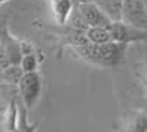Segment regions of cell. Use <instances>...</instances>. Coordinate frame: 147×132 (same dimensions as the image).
Returning a JSON list of instances; mask_svg holds the SVG:
<instances>
[{
  "label": "cell",
  "instance_id": "cell-1",
  "mask_svg": "<svg viewBox=\"0 0 147 132\" xmlns=\"http://www.w3.org/2000/svg\"><path fill=\"white\" fill-rule=\"evenodd\" d=\"M18 94L22 103L25 104L27 109L32 107L37 101H38L41 90H43V79L38 72H25L22 75L19 84H18Z\"/></svg>",
  "mask_w": 147,
  "mask_h": 132
},
{
  "label": "cell",
  "instance_id": "cell-2",
  "mask_svg": "<svg viewBox=\"0 0 147 132\" xmlns=\"http://www.w3.org/2000/svg\"><path fill=\"white\" fill-rule=\"evenodd\" d=\"M6 129L9 132H37V125L30 123L28 116H27V107L21 98L10 100Z\"/></svg>",
  "mask_w": 147,
  "mask_h": 132
},
{
  "label": "cell",
  "instance_id": "cell-3",
  "mask_svg": "<svg viewBox=\"0 0 147 132\" xmlns=\"http://www.w3.org/2000/svg\"><path fill=\"white\" fill-rule=\"evenodd\" d=\"M110 38L116 43H124V44H132V43H140L147 41V29L136 28L125 23L124 21H115L107 27Z\"/></svg>",
  "mask_w": 147,
  "mask_h": 132
},
{
  "label": "cell",
  "instance_id": "cell-4",
  "mask_svg": "<svg viewBox=\"0 0 147 132\" xmlns=\"http://www.w3.org/2000/svg\"><path fill=\"white\" fill-rule=\"evenodd\" d=\"M122 21L136 28L147 29V9L143 0H124Z\"/></svg>",
  "mask_w": 147,
  "mask_h": 132
},
{
  "label": "cell",
  "instance_id": "cell-5",
  "mask_svg": "<svg viewBox=\"0 0 147 132\" xmlns=\"http://www.w3.org/2000/svg\"><path fill=\"white\" fill-rule=\"evenodd\" d=\"M77 10L81 15L82 21L87 23V27H105V28H107L110 23H112L109 16L105 15L103 10L94 2L77 5Z\"/></svg>",
  "mask_w": 147,
  "mask_h": 132
},
{
  "label": "cell",
  "instance_id": "cell-6",
  "mask_svg": "<svg viewBox=\"0 0 147 132\" xmlns=\"http://www.w3.org/2000/svg\"><path fill=\"white\" fill-rule=\"evenodd\" d=\"M50 9L57 25H65L74 12V0H50Z\"/></svg>",
  "mask_w": 147,
  "mask_h": 132
},
{
  "label": "cell",
  "instance_id": "cell-7",
  "mask_svg": "<svg viewBox=\"0 0 147 132\" xmlns=\"http://www.w3.org/2000/svg\"><path fill=\"white\" fill-rule=\"evenodd\" d=\"M94 3L99 6L103 13L109 16V19L122 21V9H124V0H94Z\"/></svg>",
  "mask_w": 147,
  "mask_h": 132
},
{
  "label": "cell",
  "instance_id": "cell-8",
  "mask_svg": "<svg viewBox=\"0 0 147 132\" xmlns=\"http://www.w3.org/2000/svg\"><path fill=\"white\" fill-rule=\"evenodd\" d=\"M3 46H5V53L9 65H19L22 59V52H21V44L19 41L13 40L12 37L6 35L3 38Z\"/></svg>",
  "mask_w": 147,
  "mask_h": 132
},
{
  "label": "cell",
  "instance_id": "cell-9",
  "mask_svg": "<svg viewBox=\"0 0 147 132\" xmlns=\"http://www.w3.org/2000/svg\"><path fill=\"white\" fill-rule=\"evenodd\" d=\"M22 75H24V70L21 69L19 65H9L2 70L0 79H2L5 84H7V85H10V87H18Z\"/></svg>",
  "mask_w": 147,
  "mask_h": 132
},
{
  "label": "cell",
  "instance_id": "cell-10",
  "mask_svg": "<svg viewBox=\"0 0 147 132\" xmlns=\"http://www.w3.org/2000/svg\"><path fill=\"white\" fill-rule=\"evenodd\" d=\"M85 35H87L88 41L93 44H105L112 41L109 29L105 27H88L85 29Z\"/></svg>",
  "mask_w": 147,
  "mask_h": 132
},
{
  "label": "cell",
  "instance_id": "cell-11",
  "mask_svg": "<svg viewBox=\"0 0 147 132\" xmlns=\"http://www.w3.org/2000/svg\"><path fill=\"white\" fill-rule=\"evenodd\" d=\"M124 132H147V112L134 113L129 117Z\"/></svg>",
  "mask_w": 147,
  "mask_h": 132
},
{
  "label": "cell",
  "instance_id": "cell-12",
  "mask_svg": "<svg viewBox=\"0 0 147 132\" xmlns=\"http://www.w3.org/2000/svg\"><path fill=\"white\" fill-rule=\"evenodd\" d=\"M21 69L25 72H35L38 69V57H37L35 53H31V54H24L22 59H21V63H19Z\"/></svg>",
  "mask_w": 147,
  "mask_h": 132
},
{
  "label": "cell",
  "instance_id": "cell-13",
  "mask_svg": "<svg viewBox=\"0 0 147 132\" xmlns=\"http://www.w3.org/2000/svg\"><path fill=\"white\" fill-rule=\"evenodd\" d=\"M21 44V52H22V56L24 54H31V53H35V47L32 43H28V41H19Z\"/></svg>",
  "mask_w": 147,
  "mask_h": 132
},
{
  "label": "cell",
  "instance_id": "cell-14",
  "mask_svg": "<svg viewBox=\"0 0 147 132\" xmlns=\"http://www.w3.org/2000/svg\"><path fill=\"white\" fill-rule=\"evenodd\" d=\"M94 2V0H74V3H77V5H81V3H91Z\"/></svg>",
  "mask_w": 147,
  "mask_h": 132
},
{
  "label": "cell",
  "instance_id": "cell-15",
  "mask_svg": "<svg viewBox=\"0 0 147 132\" xmlns=\"http://www.w3.org/2000/svg\"><path fill=\"white\" fill-rule=\"evenodd\" d=\"M146 95H147V75H146Z\"/></svg>",
  "mask_w": 147,
  "mask_h": 132
},
{
  "label": "cell",
  "instance_id": "cell-16",
  "mask_svg": "<svg viewBox=\"0 0 147 132\" xmlns=\"http://www.w3.org/2000/svg\"><path fill=\"white\" fill-rule=\"evenodd\" d=\"M5 2H7V0H0V5H2V3H5Z\"/></svg>",
  "mask_w": 147,
  "mask_h": 132
},
{
  "label": "cell",
  "instance_id": "cell-17",
  "mask_svg": "<svg viewBox=\"0 0 147 132\" xmlns=\"http://www.w3.org/2000/svg\"><path fill=\"white\" fill-rule=\"evenodd\" d=\"M143 2H144V5H146V9H147V0H143Z\"/></svg>",
  "mask_w": 147,
  "mask_h": 132
},
{
  "label": "cell",
  "instance_id": "cell-18",
  "mask_svg": "<svg viewBox=\"0 0 147 132\" xmlns=\"http://www.w3.org/2000/svg\"><path fill=\"white\" fill-rule=\"evenodd\" d=\"M0 104H2V92H0Z\"/></svg>",
  "mask_w": 147,
  "mask_h": 132
},
{
  "label": "cell",
  "instance_id": "cell-19",
  "mask_svg": "<svg viewBox=\"0 0 147 132\" xmlns=\"http://www.w3.org/2000/svg\"><path fill=\"white\" fill-rule=\"evenodd\" d=\"M0 113H2V107H0Z\"/></svg>",
  "mask_w": 147,
  "mask_h": 132
}]
</instances>
